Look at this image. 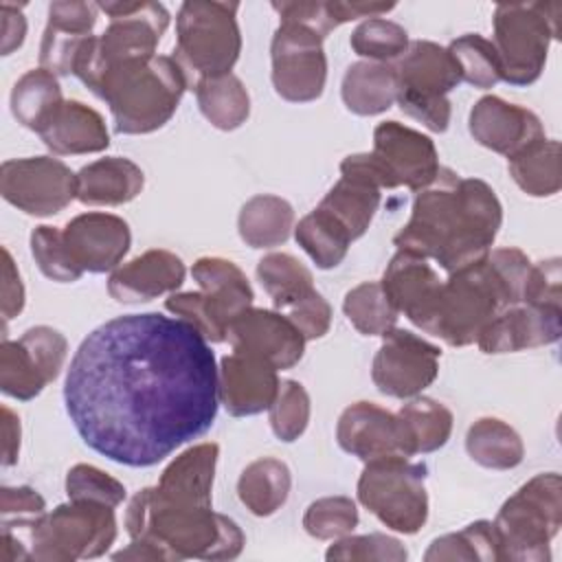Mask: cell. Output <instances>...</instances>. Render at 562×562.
<instances>
[{"mask_svg": "<svg viewBox=\"0 0 562 562\" xmlns=\"http://www.w3.org/2000/svg\"><path fill=\"white\" fill-rule=\"evenodd\" d=\"M0 18H2V55H11L15 48L24 44L26 37V18L22 13L20 4L2 2L0 4Z\"/></svg>", "mask_w": 562, "mask_h": 562, "instance_id": "6f0895ef", "label": "cell"}, {"mask_svg": "<svg viewBox=\"0 0 562 562\" xmlns=\"http://www.w3.org/2000/svg\"><path fill=\"white\" fill-rule=\"evenodd\" d=\"M468 127L479 145L507 158L544 138L542 123L531 110L507 103L494 94H487L472 105Z\"/></svg>", "mask_w": 562, "mask_h": 562, "instance_id": "44dd1931", "label": "cell"}, {"mask_svg": "<svg viewBox=\"0 0 562 562\" xmlns=\"http://www.w3.org/2000/svg\"><path fill=\"white\" fill-rule=\"evenodd\" d=\"M501 560L544 562L549 544L562 525V481L558 472H542L512 494L494 518Z\"/></svg>", "mask_w": 562, "mask_h": 562, "instance_id": "8992f818", "label": "cell"}, {"mask_svg": "<svg viewBox=\"0 0 562 562\" xmlns=\"http://www.w3.org/2000/svg\"><path fill=\"white\" fill-rule=\"evenodd\" d=\"M358 525V509L349 496H323L303 516L305 531L316 540H338Z\"/></svg>", "mask_w": 562, "mask_h": 562, "instance_id": "7dc6e473", "label": "cell"}, {"mask_svg": "<svg viewBox=\"0 0 562 562\" xmlns=\"http://www.w3.org/2000/svg\"><path fill=\"white\" fill-rule=\"evenodd\" d=\"M29 540L31 560L75 562L99 558L116 540L114 507L68 498L29 527Z\"/></svg>", "mask_w": 562, "mask_h": 562, "instance_id": "30bf717a", "label": "cell"}, {"mask_svg": "<svg viewBox=\"0 0 562 562\" xmlns=\"http://www.w3.org/2000/svg\"><path fill=\"white\" fill-rule=\"evenodd\" d=\"M237 2L189 0L176 18L173 59L187 72L189 83L228 75L241 50Z\"/></svg>", "mask_w": 562, "mask_h": 562, "instance_id": "52a82bcc", "label": "cell"}, {"mask_svg": "<svg viewBox=\"0 0 562 562\" xmlns=\"http://www.w3.org/2000/svg\"><path fill=\"white\" fill-rule=\"evenodd\" d=\"M342 312L364 336H382L397 323V310L389 301L380 281H362L345 294Z\"/></svg>", "mask_w": 562, "mask_h": 562, "instance_id": "b9f144b4", "label": "cell"}, {"mask_svg": "<svg viewBox=\"0 0 562 562\" xmlns=\"http://www.w3.org/2000/svg\"><path fill=\"white\" fill-rule=\"evenodd\" d=\"M191 274L200 292H173L165 307L191 323L209 342H224L231 321L252 305V288L246 274L222 257L198 259Z\"/></svg>", "mask_w": 562, "mask_h": 562, "instance_id": "8fae6325", "label": "cell"}, {"mask_svg": "<svg viewBox=\"0 0 562 562\" xmlns=\"http://www.w3.org/2000/svg\"><path fill=\"white\" fill-rule=\"evenodd\" d=\"M217 443H198L180 452L160 474L156 490L171 501L211 505Z\"/></svg>", "mask_w": 562, "mask_h": 562, "instance_id": "f1b7e54d", "label": "cell"}, {"mask_svg": "<svg viewBox=\"0 0 562 562\" xmlns=\"http://www.w3.org/2000/svg\"><path fill=\"white\" fill-rule=\"evenodd\" d=\"M22 307H24V285L11 252L2 248V318L11 321L22 312Z\"/></svg>", "mask_w": 562, "mask_h": 562, "instance_id": "9f6ffc18", "label": "cell"}, {"mask_svg": "<svg viewBox=\"0 0 562 562\" xmlns=\"http://www.w3.org/2000/svg\"><path fill=\"white\" fill-rule=\"evenodd\" d=\"M112 112L121 134H149L178 110L189 77L173 57L147 55L108 66L88 86Z\"/></svg>", "mask_w": 562, "mask_h": 562, "instance_id": "277c9868", "label": "cell"}, {"mask_svg": "<svg viewBox=\"0 0 562 562\" xmlns=\"http://www.w3.org/2000/svg\"><path fill=\"white\" fill-rule=\"evenodd\" d=\"M501 222L503 206L487 182L441 167L437 178L417 191L411 220L393 244L437 261L450 274L490 252Z\"/></svg>", "mask_w": 562, "mask_h": 562, "instance_id": "7a4b0ae2", "label": "cell"}, {"mask_svg": "<svg viewBox=\"0 0 562 562\" xmlns=\"http://www.w3.org/2000/svg\"><path fill=\"white\" fill-rule=\"evenodd\" d=\"M395 75L402 112L430 132H446L452 112L448 92L461 83L450 50L428 40H415L395 66Z\"/></svg>", "mask_w": 562, "mask_h": 562, "instance_id": "4fadbf2b", "label": "cell"}, {"mask_svg": "<svg viewBox=\"0 0 562 562\" xmlns=\"http://www.w3.org/2000/svg\"><path fill=\"white\" fill-rule=\"evenodd\" d=\"M509 176L514 182L533 198L555 195L562 187L560 143L555 138H542L520 154L509 158Z\"/></svg>", "mask_w": 562, "mask_h": 562, "instance_id": "8d00e7d4", "label": "cell"}, {"mask_svg": "<svg viewBox=\"0 0 562 562\" xmlns=\"http://www.w3.org/2000/svg\"><path fill=\"white\" fill-rule=\"evenodd\" d=\"M0 514H2V527L29 529L40 516L46 514V503L33 487H26V485L2 487Z\"/></svg>", "mask_w": 562, "mask_h": 562, "instance_id": "f5cc1de1", "label": "cell"}, {"mask_svg": "<svg viewBox=\"0 0 562 562\" xmlns=\"http://www.w3.org/2000/svg\"><path fill=\"white\" fill-rule=\"evenodd\" d=\"M145 184L143 169L130 158H99L77 171V200L92 206H116L134 200Z\"/></svg>", "mask_w": 562, "mask_h": 562, "instance_id": "83f0119b", "label": "cell"}, {"mask_svg": "<svg viewBox=\"0 0 562 562\" xmlns=\"http://www.w3.org/2000/svg\"><path fill=\"white\" fill-rule=\"evenodd\" d=\"M520 303L533 307L562 310V270L558 257L531 263L525 279Z\"/></svg>", "mask_w": 562, "mask_h": 562, "instance_id": "816d5d0a", "label": "cell"}, {"mask_svg": "<svg viewBox=\"0 0 562 562\" xmlns=\"http://www.w3.org/2000/svg\"><path fill=\"white\" fill-rule=\"evenodd\" d=\"M380 283L397 314H404L413 325L426 334H432L443 281L432 270L428 259L397 250Z\"/></svg>", "mask_w": 562, "mask_h": 562, "instance_id": "d6986e66", "label": "cell"}, {"mask_svg": "<svg viewBox=\"0 0 562 562\" xmlns=\"http://www.w3.org/2000/svg\"><path fill=\"white\" fill-rule=\"evenodd\" d=\"M336 439L345 452L364 463L391 454L408 457L397 413H391L375 402H356L347 406L338 417Z\"/></svg>", "mask_w": 562, "mask_h": 562, "instance_id": "603a6c76", "label": "cell"}, {"mask_svg": "<svg viewBox=\"0 0 562 562\" xmlns=\"http://www.w3.org/2000/svg\"><path fill=\"white\" fill-rule=\"evenodd\" d=\"M441 349L426 338L393 327L382 334V345L371 364V380L380 393L411 400L430 386L439 373Z\"/></svg>", "mask_w": 562, "mask_h": 562, "instance_id": "2e32d148", "label": "cell"}, {"mask_svg": "<svg viewBox=\"0 0 562 562\" xmlns=\"http://www.w3.org/2000/svg\"><path fill=\"white\" fill-rule=\"evenodd\" d=\"M72 261L83 272H112L130 250L132 233L123 217L112 213H81L61 231Z\"/></svg>", "mask_w": 562, "mask_h": 562, "instance_id": "ffe728a7", "label": "cell"}, {"mask_svg": "<svg viewBox=\"0 0 562 562\" xmlns=\"http://www.w3.org/2000/svg\"><path fill=\"white\" fill-rule=\"evenodd\" d=\"M285 316L294 323V327L303 334L305 340L323 338L331 325V307L316 290L296 301L292 307H288Z\"/></svg>", "mask_w": 562, "mask_h": 562, "instance_id": "db71d44e", "label": "cell"}, {"mask_svg": "<svg viewBox=\"0 0 562 562\" xmlns=\"http://www.w3.org/2000/svg\"><path fill=\"white\" fill-rule=\"evenodd\" d=\"M404 544L386 533H367V536H342L325 553L327 560L340 562H402L406 560Z\"/></svg>", "mask_w": 562, "mask_h": 562, "instance_id": "681fc988", "label": "cell"}, {"mask_svg": "<svg viewBox=\"0 0 562 562\" xmlns=\"http://www.w3.org/2000/svg\"><path fill=\"white\" fill-rule=\"evenodd\" d=\"M560 2H503L494 9V48L509 86L533 83L560 33Z\"/></svg>", "mask_w": 562, "mask_h": 562, "instance_id": "ba28073f", "label": "cell"}, {"mask_svg": "<svg viewBox=\"0 0 562 562\" xmlns=\"http://www.w3.org/2000/svg\"><path fill=\"white\" fill-rule=\"evenodd\" d=\"M20 452V417L2 406V465H13Z\"/></svg>", "mask_w": 562, "mask_h": 562, "instance_id": "680465c9", "label": "cell"}, {"mask_svg": "<svg viewBox=\"0 0 562 562\" xmlns=\"http://www.w3.org/2000/svg\"><path fill=\"white\" fill-rule=\"evenodd\" d=\"M40 138L57 156L97 154L110 145L103 116L81 101H64L40 130Z\"/></svg>", "mask_w": 562, "mask_h": 562, "instance_id": "4316f807", "label": "cell"}, {"mask_svg": "<svg viewBox=\"0 0 562 562\" xmlns=\"http://www.w3.org/2000/svg\"><path fill=\"white\" fill-rule=\"evenodd\" d=\"M64 97L57 77L46 68L24 72L11 90V112L24 127L40 134V130L61 108Z\"/></svg>", "mask_w": 562, "mask_h": 562, "instance_id": "d590c367", "label": "cell"}, {"mask_svg": "<svg viewBox=\"0 0 562 562\" xmlns=\"http://www.w3.org/2000/svg\"><path fill=\"white\" fill-rule=\"evenodd\" d=\"M426 468L404 454L371 459L358 479V501L389 529L417 533L428 520Z\"/></svg>", "mask_w": 562, "mask_h": 562, "instance_id": "7c38bea8", "label": "cell"}, {"mask_svg": "<svg viewBox=\"0 0 562 562\" xmlns=\"http://www.w3.org/2000/svg\"><path fill=\"white\" fill-rule=\"evenodd\" d=\"M294 237L321 270L336 268L347 257L349 244L353 241L345 226L321 206L299 220Z\"/></svg>", "mask_w": 562, "mask_h": 562, "instance_id": "f35d334b", "label": "cell"}, {"mask_svg": "<svg viewBox=\"0 0 562 562\" xmlns=\"http://www.w3.org/2000/svg\"><path fill=\"white\" fill-rule=\"evenodd\" d=\"M426 562L441 560H481V562H498V538L494 525L490 520H476L465 525L454 533H446L435 538L424 553Z\"/></svg>", "mask_w": 562, "mask_h": 562, "instance_id": "60d3db41", "label": "cell"}, {"mask_svg": "<svg viewBox=\"0 0 562 562\" xmlns=\"http://www.w3.org/2000/svg\"><path fill=\"white\" fill-rule=\"evenodd\" d=\"M272 86L292 103H307L323 94L327 81V57L323 37L296 22H281L272 46Z\"/></svg>", "mask_w": 562, "mask_h": 562, "instance_id": "9a60e30c", "label": "cell"}, {"mask_svg": "<svg viewBox=\"0 0 562 562\" xmlns=\"http://www.w3.org/2000/svg\"><path fill=\"white\" fill-rule=\"evenodd\" d=\"M452 59L459 66L461 81L474 88L487 90L503 81V66L498 53L490 40L479 33H465L448 46Z\"/></svg>", "mask_w": 562, "mask_h": 562, "instance_id": "ee69618b", "label": "cell"}, {"mask_svg": "<svg viewBox=\"0 0 562 562\" xmlns=\"http://www.w3.org/2000/svg\"><path fill=\"white\" fill-rule=\"evenodd\" d=\"M270 411V426L277 439L296 441L310 424V395L296 380H283Z\"/></svg>", "mask_w": 562, "mask_h": 562, "instance_id": "bcb514c9", "label": "cell"}, {"mask_svg": "<svg viewBox=\"0 0 562 562\" xmlns=\"http://www.w3.org/2000/svg\"><path fill=\"white\" fill-rule=\"evenodd\" d=\"M226 340L235 351L259 356L277 371L292 369L303 358L307 342L283 312L252 305L231 321Z\"/></svg>", "mask_w": 562, "mask_h": 562, "instance_id": "ac0fdd59", "label": "cell"}, {"mask_svg": "<svg viewBox=\"0 0 562 562\" xmlns=\"http://www.w3.org/2000/svg\"><path fill=\"white\" fill-rule=\"evenodd\" d=\"M272 9L279 13L281 22H296L314 33H318L323 40L338 26L334 13H331V2L323 0H312V2H272Z\"/></svg>", "mask_w": 562, "mask_h": 562, "instance_id": "11a10c76", "label": "cell"}, {"mask_svg": "<svg viewBox=\"0 0 562 562\" xmlns=\"http://www.w3.org/2000/svg\"><path fill=\"white\" fill-rule=\"evenodd\" d=\"M290 485L288 465L274 457H261L244 468L237 481V494L250 514L272 516L288 501Z\"/></svg>", "mask_w": 562, "mask_h": 562, "instance_id": "d6a6232c", "label": "cell"}, {"mask_svg": "<svg viewBox=\"0 0 562 562\" xmlns=\"http://www.w3.org/2000/svg\"><path fill=\"white\" fill-rule=\"evenodd\" d=\"M562 334V310L516 303L498 312L479 334L476 345L485 353H512L551 345Z\"/></svg>", "mask_w": 562, "mask_h": 562, "instance_id": "cb8c5ba5", "label": "cell"}, {"mask_svg": "<svg viewBox=\"0 0 562 562\" xmlns=\"http://www.w3.org/2000/svg\"><path fill=\"white\" fill-rule=\"evenodd\" d=\"M356 55L367 57V61L386 64L402 57L408 48V33L397 22L384 18H367L360 22L349 40Z\"/></svg>", "mask_w": 562, "mask_h": 562, "instance_id": "f6af8a7d", "label": "cell"}, {"mask_svg": "<svg viewBox=\"0 0 562 562\" xmlns=\"http://www.w3.org/2000/svg\"><path fill=\"white\" fill-rule=\"evenodd\" d=\"M50 382L37 358L18 340L2 338L0 345V389L15 400H33Z\"/></svg>", "mask_w": 562, "mask_h": 562, "instance_id": "7bdbcfd3", "label": "cell"}, {"mask_svg": "<svg viewBox=\"0 0 562 562\" xmlns=\"http://www.w3.org/2000/svg\"><path fill=\"white\" fill-rule=\"evenodd\" d=\"M406 454H428L446 446L452 432V413L437 400L415 395L400 411Z\"/></svg>", "mask_w": 562, "mask_h": 562, "instance_id": "1f68e13d", "label": "cell"}, {"mask_svg": "<svg viewBox=\"0 0 562 562\" xmlns=\"http://www.w3.org/2000/svg\"><path fill=\"white\" fill-rule=\"evenodd\" d=\"M195 99L204 119L224 132L241 127L250 114L248 90L233 72L200 79L195 83Z\"/></svg>", "mask_w": 562, "mask_h": 562, "instance_id": "836d02e7", "label": "cell"}, {"mask_svg": "<svg viewBox=\"0 0 562 562\" xmlns=\"http://www.w3.org/2000/svg\"><path fill=\"white\" fill-rule=\"evenodd\" d=\"M182 259L165 248H151L132 261L114 268L108 279V292L119 303H143L173 292L184 281Z\"/></svg>", "mask_w": 562, "mask_h": 562, "instance_id": "484cf974", "label": "cell"}, {"mask_svg": "<svg viewBox=\"0 0 562 562\" xmlns=\"http://www.w3.org/2000/svg\"><path fill=\"white\" fill-rule=\"evenodd\" d=\"M66 494L70 501H97L116 509L125 501V485L94 465L77 463L66 474Z\"/></svg>", "mask_w": 562, "mask_h": 562, "instance_id": "f907efd6", "label": "cell"}, {"mask_svg": "<svg viewBox=\"0 0 562 562\" xmlns=\"http://www.w3.org/2000/svg\"><path fill=\"white\" fill-rule=\"evenodd\" d=\"M318 206L334 215L351 239H358L367 233L380 206V189L369 182L340 176Z\"/></svg>", "mask_w": 562, "mask_h": 562, "instance_id": "74e56055", "label": "cell"}, {"mask_svg": "<svg viewBox=\"0 0 562 562\" xmlns=\"http://www.w3.org/2000/svg\"><path fill=\"white\" fill-rule=\"evenodd\" d=\"M31 252L37 268L57 283H72L83 274V270L72 261L61 231L55 226H37L31 233Z\"/></svg>", "mask_w": 562, "mask_h": 562, "instance_id": "c3c4849f", "label": "cell"}, {"mask_svg": "<svg viewBox=\"0 0 562 562\" xmlns=\"http://www.w3.org/2000/svg\"><path fill=\"white\" fill-rule=\"evenodd\" d=\"M465 450L472 461L490 470H512L525 457L520 435L496 417H481L468 428Z\"/></svg>", "mask_w": 562, "mask_h": 562, "instance_id": "e575fe53", "label": "cell"}, {"mask_svg": "<svg viewBox=\"0 0 562 562\" xmlns=\"http://www.w3.org/2000/svg\"><path fill=\"white\" fill-rule=\"evenodd\" d=\"M99 11L110 15V24L101 35H92L75 72L90 86L101 70L125 59L156 55V46L169 26V11L160 2H99Z\"/></svg>", "mask_w": 562, "mask_h": 562, "instance_id": "9c48e42d", "label": "cell"}, {"mask_svg": "<svg viewBox=\"0 0 562 562\" xmlns=\"http://www.w3.org/2000/svg\"><path fill=\"white\" fill-rule=\"evenodd\" d=\"M0 193L29 215H55L77 198V173L53 156L4 160L0 167Z\"/></svg>", "mask_w": 562, "mask_h": 562, "instance_id": "5bb4252c", "label": "cell"}, {"mask_svg": "<svg viewBox=\"0 0 562 562\" xmlns=\"http://www.w3.org/2000/svg\"><path fill=\"white\" fill-rule=\"evenodd\" d=\"M277 369L252 353L231 351L217 369L220 404L233 417H248L268 411L279 391Z\"/></svg>", "mask_w": 562, "mask_h": 562, "instance_id": "7402d4cb", "label": "cell"}, {"mask_svg": "<svg viewBox=\"0 0 562 562\" xmlns=\"http://www.w3.org/2000/svg\"><path fill=\"white\" fill-rule=\"evenodd\" d=\"M132 540L156 547L165 560H231L244 549L237 522L211 505L165 498L156 487L136 492L125 512Z\"/></svg>", "mask_w": 562, "mask_h": 562, "instance_id": "3957f363", "label": "cell"}, {"mask_svg": "<svg viewBox=\"0 0 562 562\" xmlns=\"http://www.w3.org/2000/svg\"><path fill=\"white\" fill-rule=\"evenodd\" d=\"M257 277L279 312H285L296 301L314 292L312 272L290 252H270L261 257L257 263Z\"/></svg>", "mask_w": 562, "mask_h": 562, "instance_id": "ab89813d", "label": "cell"}, {"mask_svg": "<svg viewBox=\"0 0 562 562\" xmlns=\"http://www.w3.org/2000/svg\"><path fill=\"white\" fill-rule=\"evenodd\" d=\"M66 413L94 452L149 468L202 437L217 417V367L209 340L158 312L116 316L75 351Z\"/></svg>", "mask_w": 562, "mask_h": 562, "instance_id": "6da1fadb", "label": "cell"}, {"mask_svg": "<svg viewBox=\"0 0 562 562\" xmlns=\"http://www.w3.org/2000/svg\"><path fill=\"white\" fill-rule=\"evenodd\" d=\"M342 103L358 116L386 112L397 101L395 66L380 61H356L347 68L340 86Z\"/></svg>", "mask_w": 562, "mask_h": 562, "instance_id": "f546056e", "label": "cell"}, {"mask_svg": "<svg viewBox=\"0 0 562 562\" xmlns=\"http://www.w3.org/2000/svg\"><path fill=\"white\" fill-rule=\"evenodd\" d=\"M294 228V209L288 200L259 193L250 198L237 217L239 237L250 248H274L281 246Z\"/></svg>", "mask_w": 562, "mask_h": 562, "instance_id": "4dcf8cb0", "label": "cell"}, {"mask_svg": "<svg viewBox=\"0 0 562 562\" xmlns=\"http://www.w3.org/2000/svg\"><path fill=\"white\" fill-rule=\"evenodd\" d=\"M97 4L59 0L48 4V24L40 44V68L57 75H72L75 64L92 37Z\"/></svg>", "mask_w": 562, "mask_h": 562, "instance_id": "d4e9b609", "label": "cell"}, {"mask_svg": "<svg viewBox=\"0 0 562 562\" xmlns=\"http://www.w3.org/2000/svg\"><path fill=\"white\" fill-rule=\"evenodd\" d=\"M516 303H520L518 292L485 255L443 281L432 336L452 347H465L498 312Z\"/></svg>", "mask_w": 562, "mask_h": 562, "instance_id": "5b68a950", "label": "cell"}, {"mask_svg": "<svg viewBox=\"0 0 562 562\" xmlns=\"http://www.w3.org/2000/svg\"><path fill=\"white\" fill-rule=\"evenodd\" d=\"M373 158L386 171L393 189H426L439 173V154L435 143L397 121H384L373 132Z\"/></svg>", "mask_w": 562, "mask_h": 562, "instance_id": "e0dca14e", "label": "cell"}]
</instances>
